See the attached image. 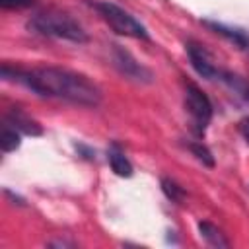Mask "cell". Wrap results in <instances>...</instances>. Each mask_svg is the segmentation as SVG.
Returning a JSON list of instances; mask_svg holds the SVG:
<instances>
[{
  "mask_svg": "<svg viewBox=\"0 0 249 249\" xmlns=\"http://www.w3.org/2000/svg\"><path fill=\"white\" fill-rule=\"evenodd\" d=\"M161 191H163V195L171 200V202H175V204H183L185 202V198H187V193H185V189L177 183V181H173V179H169V177H161Z\"/></svg>",
  "mask_w": 249,
  "mask_h": 249,
  "instance_id": "cell-11",
  "label": "cell"
},
{
  "mask_svg": "<svg viewBox=\"0 0 249 249\" xmlns=\"http://www.w3.org/2000/svg\"><path fill=\"white\" fill-rule=\"evenodd\" d=\"M27 29L43 35V37H54V39H64L72 43H86L88 33L82 27L78 19H74L70 14L60 12V10H45L37 12L35 16L29 18Z\"/></svg>",
  "mask_w": 249,
  "mask_h": 249,
  "instance_id": "cell-2",
  "label": "cell"
},
{
  "mask_svg": "<svg viewBox=\"0 0 249 249\" xmlns=\"http://www.w3.org/2000/svg\"><path fill=\"white\" fill-rule=\"evenodd\" d=\"M49 245L51 247H72V243H68V241H51Z\"/></svg>",
  "mask_w": 249,
  "mask_h": 249,
  "instance_id": "cell-17",
  "label": "cell"
},
{
  "mask_svg": "<svg viewBox=\"0 0 249 249\" xmlns=\"http://www.w3.org/2000/svg\"><path fill=\"white\" fill-rule=\"evenodd\" d=\"M198 231H200L202 239H204L210 247H218V249H228V247H230V241L226 239V235L220 231L218 226H214V224L202 220V222H198Z\"/></svg>",
  "mask_w": 249,
  "mask_h": 249,
  "instance_id": "cell-9",
  "label": "cell"
},
{
  "mask_svg": "<svg viewBox=\"0 0 249 249\" xmlns=\"http://www.w3.org/2000/svg\"><path fill=\"white\" fill-rule=\"evenodd\" d=\"M113 62L119 68V72L123 76H126L128 80L140 82V84H152L154 82V74L150 68H146L142 62H138L126 49H123L121 45H113Z\"/></svg>",
  "mask_w": 249,
  "mask_h": 249,
  "instance_id": "cell-5",
  "label": "cell"
},
{
  "mask_svg": "<svg viewBox=\"0 0 249 249\" xmlns=\"http://www.w3.org/2000/svg\"><path fill=\"white\" fill-rule=\"evenodd\" d=\"M6 195H8V196H12L14 200H18V204H21V206L25 204V198H23V196H19V195H14L10 189H6Z\"/></svg>",
  "mask_w": 249,
  "mask_h": 249,
  "instance_id": "cell-16",
  "label": "cell"
},
{
  "mask_svg": "<svg viewBox=\"0 0 249 249\" xmlns=\"http://www.w3.org/2000/svg\"><path fill=\"white\" fill-rule=\"evenodd\" d=\"M189 150L196 156L198 161H202L208 167H214V156H212V152L202 142H189Z\"/></svg>",
  "mask_w": 249,
  "mask_h": 249,
  "instance_id": "cell-13",
  "label": "cell"
},
{
  "mask_svg": "<svg viewBox=\"0 0 249 249\" xmlns=\"http://www.w3.org/2000/svg\"><path fill=\"white\" fill-rule=\"evenodd\" d=\"M239 130H241L243 138H245V140H247V144H249V117L241 119V123H239Z\"/></svg>",
  "mask_w": 249,
  "mask_h": 249,
  "instance_id": "cell-15",
  "label": "cell"
},
{
  "mask_svg": "<svg viewBox=\"0 0 249 249\" xmlns=\"http://www.w3.org/2000/svg\"><path fill=\"white\" fill-rule=\"evenodd\" d=\"M4 123H8L10 126H14L16 130H19V132H23L27 136H41L43 134V126L37 121H33L31 117H27L23 111L16 109V107L8 111Z\"/></svg>",
  "mask_w": 249,
  "mask_h": 249,
  "instance_id": "cell-7",
  "label": "cell"
},
{
  "mask_svg": "<svg viewBox=\"0 0 249 249\" xmlns=\"http://www.w3.org/2000/svg\"><path fill=\"white\" fill-rule=\"evenodd\" d=\"M202 23H204L208 29H212L214 33L226 37L230 43L237 45L239 49H249V35H247L243 29H239V27H230V25H226V23L212 21V19H204Z\"/></svg>",
  "mask_w": 249,
  "mask_h": 249,
  "instance_id": "cell-8",
  "label": "cell"
},
{
  "mask_svg": "<svg viewBox=\"0 0 249 249\" xmlns=\"http://www.w3.org/2000/svg\"><path fill=\"white\" fill-rule=\"evenodd\" d=\"M185 107L191 115L195 132L202 134L212 119V103H210L208 95L193 82H189L185 88Z\"/></svg>",
  "mask_w": 249,
  "mask_h": 249,
  "instance_id": "cell-4",
  "label": "cell"
},
{
  "mask_svg": "<svg viewBox=\"0 0 249 249\" xmlns=\"http://www.w3.org/2000/svg\"><path fill=\"white\" fill-rule=\"evenodd\" d=\"M33 4H35V0H0V6L6 10H21V8H29Z\"/></svg>",
  "mask_w": 249,
  "mask_h": 249,
  "instance_id": "cell-14",
  "label": "cell"
},
{
  "mask_svg": "<svg viewBox=\"0 0 249 249\" xmlns=\"http://www.w3.org/2000/svg\"><path fill=\"white\" fill-rule=\"evenodd\" d=\"M21 140H19V130H16L14 126H10L8 123L2 124V134H0V146L4 152H14L16 148H19Z\"/></svg>",
  "mask_w": 249,
  "mask_h": 249,
  "instance_id": "cell-12",
  "label": "cell"
},
{
  "mask_svg": "<svg viewBox=\"0 0 249 249\" xmlns=\"http://www.w3.org/2000/svg\"><path fill=\"white\" fill-rule=\"evenodd\" d=\"M109 165H111V169L115 171V175H119V177H130V175L134 173L132 163H130L128 158L119 150L117 144L109 150Z\"/></svg>",
  "mask_w": 249,
  "mask_h": 249,
  "instance_id": "cell-10",
  "label": "cell"
},
{
  "mask_svg": "<svg viewBox=\"0 0 249 249\" xmlns=\"http://www.w3.org/2000/svg\"><path fill=\"white\" fill-rule=\"evenodd\" d=\"M93 8L103 16V19L109 23V27L119 33V35H126V37H134V39H148V31L146 27L132 16L128 14L124 8L113 4V2H91Z\"/></svg>",
  "mask_w": 249,
  "mask_h": 249,
  "instance_id": "cell-3",
  "label": "cell"
},
{
  "mask_svg": "<svg viewBox=\"0 0 249 249\" xmlns=\"http://www.w3.org/2000/svg\"><path fill=\"white\" fill-rule=\"evenodd\" d=\"M185 47H187V56L191 60V66L196 70L198 76H202L204 80H216V78H220V70L214 66L212 56L208 54V51L200 43L189 41Z\"/></svg>",
  "mask_w": 249,
  "mask_h": 249,
  "instance_id": "cell-6",
  "label": "cell"
},
{
  "mask_svg": "<svg viewBox=\"0 0 249 249\" xmlns=\"http://www.w3.org/2000/svg\"><path fill=\"white\" fill-rule=\"evenodd\" d=\"M2 78L23 84L37 95L68 101L82 107H97L103 99V93L95 82H91L86 74L68 68L41 66L23 70L12 68L10 64H2Z\"/></svg>",
  "mask_w": 249,
  "mask_h": 249,
  "instance_id": "cell-1",
  "label": "cell"
}]
</instances>
